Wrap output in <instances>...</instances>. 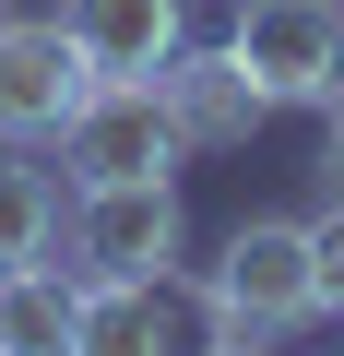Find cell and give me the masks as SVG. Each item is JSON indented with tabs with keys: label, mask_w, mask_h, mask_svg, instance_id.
<instances>
[{
	"label": "cell",
	"mask_w": 344,
	"mask_h": 356,
	"mask_svg": "<svg viewBox=\"0 0 344 356\" xmlns=\"http://www.w3.org/2000/svg\"><path fill=\"white\" fill-rule=\"evenodd\" d=\"M226 60L261 83V107H332V83H344V0H238Z\"/></svg>",
	"instance_id": "1"
},
{
	"label": "cell",
	"mask_w": 344,
	"mask_h": 356,
	"mask_svg": "<svg viewBox=\"0 0 344 356\" xmlns=\"http://www.w3.org/2000/svg\"><path fill=\"white\" fill-rule=\"evenodd\" d=\"M202 309L238 321V332H297V321H320V297H309V226H285V214L226 226V250L202 261Z\"/></svg>",
	"instance_id": "2"
},
{
	"label": "cell",
	"mask_w": 344,
	"mask_h": 356,
	"mask_svg": "<svg viewBox=\"0 0 344 356\" xmlns=\"http://www.w3.org/2000/svg\"><path fill=\"white\" fill-rule=\"evenodd\" d=\"M72 273L83 285H154L179 261V191L166 178H107V191H72Z\"/></svg>",
	"instance_id": "3"
},
{
	"label": "cell",
	"mask_w": 344,
	"mask_h": 356,
	"mask_svg": "<svg viewBox=\"0 0 344 356\" xmlns=\"http://www.w3.org/2000/svg\"><path fill=\"white\" fill-rule=\"evenodd\" d=\"M83 95H95V72H83V48H72L60 13H0V143L13 154L60 143Z\"/></svg>",
	"instance_id": "4"
},
{
	"label": "cell",
	"mask_w": 344,
	"mask_h": 356,
	"mask_svg": "<svg viewBox=\"0 0 344 356\" xmlns=\"http://www.w3.org/2000/svg\"><path fill=\"white\" fill-rule=\"evenodd\" d=\"M190 143L166 131V95L154 83H95L60 131V166H72V191H107V178H166Z\"/></svg>",
	"instance_id": "5"
},
{
	"label": "cell",
	"mask_w": 344,
	"mask_h": 356,
	"mask_svg": "<svg viewBox=\"0 0 344 356\" xmlns=\"http://www.w3.org/2000/svg\"><path fill=\"white\" fill-rule=\"evenodd\" d=\"M60 24H72L95 83H154L190 48V0H60Z\"/></svg>",
	"instance_id": "6"
},
{
	"label": "cell",
	"mask_w": 344,
	"mask_h": 356,
	"mask_svg": "<svg viewBox=\"0 0 344 356\" xmlns=\"http://www.w3.org/2000/svg\"><path fill=\"white\" fill-rule=\"evenodd\" d=\"M154 95H166V131H179L190 154H238L273 107H261V83L226 60V48H179V60H166L154 72Z\"/></svg>",
	"instance_id": "7"
},
{
	"label": "cell",
	"mask_w": 344,
	"mask_h": 356,
	"mask_svg": "<svg viewBox=\"0 0 344 356\" xmlns=\"http://www.w3.org/2000/svg\"><path fill=\"white\" fill-rule=\"evenodd\" d=\"M72 285H83V273H72ZM72 356H190V344H179V309H166V273H154V285H83Z\"/></svg>",
	"instance_id": "8"
},
{
	"label": "cell",
	"mask_w": 344,
	"mask_h": 356,
	"mask_svg": "<svg viewBox=\"0 0 344 356\" xmlns=\"http://www.w3.org/2000/svg\"><path fill=\"white\" fill-rule=\"evenodd\" d=\"M72 309H83V285L48 261L0 273V356H72Z\"/></svg>",
	"instance_id": "9"
},
{
	"label": "cell",
	"mask_w": 344,
	"mask_h": 356,
	"mask_svg": "<svg viewBox=\"0 0 344 356\" xmlns=\"http://www.w3.org/2000/svg\"><path fill=\"white\" fill-rule=\"evenodd\" d=\"M24 261H60V178L0 143V273H24Z\"/></svg>",
	"instance_id": "10"
},
{
	"label": "cell",
	"mask_w": 344,
	"mask_h": 356,
	"mask_svg": "<svg viewBox=\"0 0 344 356\" xmlns=\"http://www.w3.org/2000/svg\"><path fill=\"white\" fill-rule=\"evenodd\" d=\"M309 297H320V321H344V202L309 214Z\"/></svg>",
	"instance_id": "11"
},
{
	"label": "cell",
	"mask_w": 344,
	"mask_h": 356,
	"mask_svg": "<svg viewBox=\"0 0 344 356\" xmlns=\"http://www.w3.org/2000/svg\"><path fill=\"white\" fill-rule=\"evenodd\" d=\"M202 356H273V332H238V321H214V332H202Z\"/></svg>",
	"instance_id": "12"
},
{
	"label": "cell",
	"mask_w": 344,
	"mask_h": 356,
	"mask_svg": "<svg viewBox=\"0 0 344 356\" xmlns=\"http://www.w3.org/2000/svg\"><path fill=\"white\" fill-rule=\"evenodd\" d=\"M320 202H344V107H332V143H320Z\"/></svg>",
	"instance_id": "13"
}]
</instances>
